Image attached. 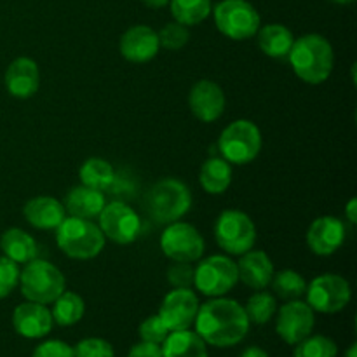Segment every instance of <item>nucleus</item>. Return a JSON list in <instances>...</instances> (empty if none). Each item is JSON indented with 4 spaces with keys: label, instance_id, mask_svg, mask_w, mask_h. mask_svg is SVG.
Masks as SVG:
<instances>
[{
    "label": "nucleus",
    "instance_id": "dca6fc26",
    "mask_svg": "<svg viewBox=\"0 0 357 357\" xmlns=\"http://www.w3.org/2000/svg\"><path fill=\"white\" fill-rule=\"evenodd\" d=\"M188 105L199 121L215 122L225 110V94L213 80H199L188 94Z\"/></svg>",
    "mask_w": 357,
    "mask_h": 357
},
{
    "label": "nucleus",
    "instance_id": "f8f14e48",
    "mask_svg": "<svg viewBox=\"0 0 357 357\" xmlns=\"http://www.w3.org/2000/svg\"><path fill=\"white\" fill-rule=\"evenodd\" d=\"M100 229L105 237L117 244H129L142 232V220L138 213L124 202L105 204L100 213Z\"/></svg>",
    "mask_w": 357,
    "mask_h": 357
},
{
    "label": "nucleus",
    "instance_id": "c756f323",
    "mask_svg": "<svg viewBox=\"0 0 357 357\" xmlns=\"http://www.w3.org/2000/svg\"><path fill=\"white\" fill-rule=\"evenodd\" d=\"M275 309H278L275 298L271 293L265 291H258L257 295L251 296L248 300L246 307H244L248 319H250V323L255 324H267L274 317Z\"/></svg>",
    "mask_w": 357,
    "mask_h": 357
},
{
    "label": "nucleus",
    "instance_id": "2f4dec72",
    "mask_svg": "<svg viewBox=\"0 0 357 357\" xmlns=\"http://www.w3.org/2000/svg\"><path fill=\"white\" fill-rule=\"evenodd\" d=\"M272 286L274 291L284 300H295L307 291V282L298 272L295 271H282L272 278Z\"/></svg>",
    "mask_w": 357,
    "mask_h": 357
},
{
    "label": "nucleus",
    "instance_id": "a211bd4d",
    "mask_svg": "<svg viewBox=\"0 0 357 357\" xmlns=\"http://www.w3.org/2000/svg\"><path fill=\"white\" fill-rule=\"evenodd\" d=\"M121 54L131 63H146L153 59L159 52V37L157 31H153L145 24H136L131 26L121 37Z\"/></svg>",
    "mask_w": 357,
    "mask_h": 357
},
{
    "label": "nucleus",
    "instance_id": "37998d69",
    "mask_svg": "<svg viewBox=\"0 0 357 357\" xmlns=\"http://www.w3.org/2000/svg\"><path fill=\"white\" fill-rule=\"evenodd\" d=\"M345 357H357V345L352 344L351 347L347 349V352H345Z\"/></svg>",
    "mask_w": 357,
    "mask_h": 357
},
{
    "label": "nucleus",
    "instance_id": "4be33fe9",
    "mask_svg": "<svg viewBox=\"0 0 357 357\" xmlns=\"http://www.w3.org/2000/svg\"><path fill=\"white\" fill-rule=\"evenodd\" d=\"M105 204L107 202H105L103 192L80 185V187H73L66 194L63 206H65V211H68L75 218L93 220L94 216H100Z\"/></svg>",
    "mask_w": 357,
    "mask_h": 357
},
{
    "label": "nucleus",
    "instance_id": "f03ea898",
    "mask_svg": "<svg viewBox=\"0 0 357 357\" xmlns=\"http://www.w3.org/2000/svg\"><path fill=\"white\" fill-rule=\"evenodd\" d=\"M288 58L296 75L307 84H323L333 72V47L323 35L309 33L300 37L293 42Z\"/></svg>",
    "mask_w": 357,
    "mask_h": 357
},
{
    "label": "nucleus",
    "instance_id": "7c9ffc66",
    "mask_svg": "<svg viewBox=\"0 0 357 357\" xmlns=\"http://www.w3.org/2000/svg\"><path fill=\"white\" fill-rule=\"evenodd\" d=\"M338 347L331 338L323 335H309L296 344L293 357H337Z\"/></svg>",
    "mask_w": 357,
    "mask_h": 357
},
{
    "label": "nucleus",
    "instance_id": "bb28decb",
    "mask_svg": "<svg viewBox=\"0 0 357 357\" xmlns=\"http://www.w3.org/2000/svg\"><path fill=\"white\" fill-rule=\"evenodd\" d=\"M79 176L82 185L91 188H96V190H107L112 187V183L115 181V173L114 167L110 166V162L100 159V157H91L86 162L80 166Z\"/></svg>",
    "mask_w": 357,
    "mask_h": 357
},
{
    "label": "nucleus",
    "instance_id": "0eeeda50",
    "mask_svg": "<svg viewBox=\"0 0 357 357\" xmlns=\"http://www.w3.org/2000/svg\"><path fill=\"white\" fill-rule=\"evenodd\" d=\"M218 149L223 159L232 164H248L258 157L261 150V132L257 124L246 119L232 122L223 129Z\"/></svg>",
    "mask_w": 357,
    "mask_h": 357
},
{
    "label": "nucleus",
    "instance_id": "aec40b11",
    "mask_svg": "<svg viewBox=\"0 0 357 357\" xmlns=\"http://www.w3.org/2000/svg\"><path fill=\"white\" fill-rule=\"evenodd\" d=\"M239 279L253 289H265L274 278V265L265 251H248L237 264Z\"/></svg>",
    "mask_w": 357,
    "mask_h": 357
},
{
    "label": "nucleus",
    "instance_id": "423d86ee",
    "mask_svg": "<svg viewBox=\"0 0 357 357\" xmlns=\"http://www.w3.org/2000/svg\"><path fill=\"white\" fill-rule=\"evenodd\" d=\"M211 10L216 28L232 40H246L260 30V14L248 0H222Z\"/></svg>",
    "mask_w": 357,
    "mask_h": 357
},
{
    "label": "nucleus",
    "instance_id": "a19ab883",
    "mask_svg": "<svg viewBox=\"0 0 357 357\" xmlns=\"http://www.w3.org/2000/svg\"><path fill=\"white\" fill-rule=\"evenodd\" d=\"M241 357H268V354L260 347H250L241 354Z\"/></svg>",
    "mask_w": 357,
    "mask_h": 357
},
{
    "label": "nucleus",
    "instance_id": "f257e3e1",
    "mask_svg": "<svg viewBox=\"0 0 357 357\" xmlns=\"http://www.w3.org/2000/svg\"><path fill=\"white\" fill-rule=\"evenodd\" d=\"M195 333L213 347H232L241 344L250 331L246 310L236 300L215 298L199 307Z\"/></svg>",
    "mask_w": 357,
    "mask_h": 357
},
{
    "label": "nucleus",
    "instance_id": "7ed1b4c3",
    "mask_svg": "<svg viewBox=\"0 0 357 357\" xmlns=\"http://www.w3.org/2000/svg\"><path fill=\"white\" fill-rule=\"evenodd\" d=\"M56 243L66 257L91 260L103 251L105 236L100 227L89 220L70 216L56 229Z\"/></svg>",
    "mask_w": 357,
    "mask_h": 357
},
{
    "label": "nucleus",
    "instance_id": "2eb2a0df",
    "mask_svg": "<svg viewBox=\"0 0 357 357\" xmlns=\"http://www.w3.org/2000/svg\"><path fill=\"white\" fill-rule=\"evenodd\" d=\"M345 225L335 216H321L312 222L307 232V244L310 251L319 257H330L342 248L345 241Z\"/></svg>",
    "mask_w": 357,
    "mask_h": 357
},
{
    "label": "nucleus",
    "instance_id": "ea45409f",
    "mask_svg": "<svg viewBox=\"0 0 357 357\" xmlns=\"http://www.w3.org/2000/svg\"><path fill=\"white\" fill-rule=\"evenodd\" d=\"M345 216H347V220L351 223H356L357 222V199H351L347 204V208H345Z\"/></svg>",
    "mask_w": 357,
    "mask_h": 357
},
{
    "label": "nucleus",
    "instance_id": "72a5a7b5",
    "mask_svg": "<svg viewBox=\"0 0 357 357\" xmlns=\"http://www.w3.org/2000/svg\"><path fill=\"white\" fill-rule=\"evenodd\" d=\"M75 357H115L114 347L103 338H84L73 347Z\"/></svg>",
    "mask_w": 357,
    "mask_h": 357
},
{
    "label": "nucleus",
    "instance_id": "c9c22d12",
    "mask_svg": "<svg viewBox=\"0 0 357 357\" xmlns=\"http://www.w3.org/2000/svg\"><path fill=\"white\" fill-rule=\"evenodd\" d=\"M20 267L7 257H0V300L9 296L20 284Z\"/></svg>",
    "mask_w": 357,
    "mask_h": 357
},
{
    "label": "nucleus",
    "instance_id": "cd10ccee",
    "mask_svg": "<svg viewBox=\"0 0 357 357\" xmlns=\"http://www.w3.org/2000/svg\"><path fill=\"white\" fill-rule=\"evenodd\" d=\"M52 303H54L51 310L52 321L59 326H73L82 319L86 310L82 296L73 291H63Z\"/></svg>",
    "mask_w": 357,
    "mask_h": 357
},
{
    "label": "nucleus",
    "instance_id": "79ce46f5",
    "mask_svg": "<svg viewBox=\"0 0 357 357\" xmlns=\"http://www.w3.org/2000/svg\"><path fill=\"white\" fill-rule=\"evenodd\" d=\"M143 3L149 7H152V9H160V7H164L169 3V0H143Z\"/></svg>",
    "mask_w": 357,
    "mask_h": 357
},
{
    "label": "nucleus",
    "instance_id": "4468645a",
    "mask_svg": "<svg viewBox=\"0 0 357 357\" xmlns=\"http://www.w3.org/2000/svg\"><path fill=\"white\" fill-rule=\"evenodd\" d=\"M199 300L190 288H174L160 303L159 317L169 331L188 330L199 310Z\"/></svg>",
    "mask_w": 357,
    "mask_h": 357
},
{
    "label": "nucleus",
    "instance_id": "58836bf2",
    "mask_svg": "<svg viewBox=\"0 0 357 357\" xmlns=\"http://www.w3.org/2000/svg\"><path fill=\"white\" fill-rule=\"evenodd\" d=\"M128 357H162V345L142 340V344H136L129 351Z\"/></svg>",
    "mask_w": 357,
    "mask_h": 357
},
{
    "label": "nucleus",
    "instance_id": "9d476101",
    "mask_svg": "<svg viewBox=\"0 0 357 357\" xmlns=\"http://www.w3.org/2000/svg\"><path fill=\"white\" fill-rule=\"evenodd\" d=\"M307 303L323 314L340 312L351 302V286L342 275L323 274L307 286Z\"/></svg>",
    "mask_w": 357,
    "mask_h": 357
},
{
    "label": "nucleus",
    "instance_id": "c03bdc74",
    "mask_svg": "<svg viewBox=\"0 0 357 357\" xmlns=\"http://www.w3.org/2000/svg\"><path fill=\"white\" fill-rule=\"evenodd\" d=\"M333 2H337V3H351V2H354V0H333Z\"/></svg>",
    "mask_w": 357,
    "mask_h": 357
},
{
    "label": "nucleus",
    "instance_id": "6e6552de",
    "mask_svg": "<svg viewBox=\"0 0 357 357\" xmlns=\"http://www.w3.org/2000/svg\"><path fill=\"white\" fill-rule=\"evenodd\" d=\"M215 237L218 246L229 255H244L257 243V229L246 213L229 209L218 216L215 223Z\"/></svg>",
    "mask_w": 357,
    "mask_h": 357
},
{
    "label": "nucleus",
    "instance_id": "39448f33",
    "mask_svg": "<svg viewBox=\"0 0 357 357\" xmlns=\"http://www.w3.org/2000/svg\"><path fill=\"white\" fill-rule=\"evenodd\" d=\"M21 295L28 302L47 305L52 303L66 288L65 275L58 267L45 260H31L24 264L23 272H20Z\"/></svg>",
    "mask_w": 357,
    "mask_h": 357
},
{
    "label": "nucleus",
    "instance_id": "412c9836",
    "mask_svg": "<svg viewBox=\"0 0 357 357\" xmlns=\"http://www.w3.org/2000/svg\"><path fill=\"white\" fill-rule=\"evenodd\" d=\"M65 206L54 197H35L28 201L23 208V215L31 227L40 230L58 229L65 216Z\"/></svg>",
    "mask_w": 357,
    "mask_h": 357
},
{
    "label": "nucleus",
    "instance_id": "f704fd0d",
    "mask_svg": "<svg viewBox=\"0 0 357 357\" xmlns=\"http://www.w3.org/2000/svg\"><path fill=\"white\" fill-rule=\"evenodd\" d=\"M169 333L171 331L167 330V326L164 324V321L160 319L159 314H157V316L146 317L142 323V326H139V337H142L143 342H150V344L162 345Z\"/></svg>",
    "mask_w": 357,
    "mask_h": 357
},
{
    "label": "nucleus",
    "instance_id": "6ab92c4d",
    "mask_svg": "<svg viewBox=\"0 0 357 357\" xmlns=\"http://www.w3.org/2000/svg\"><path fill=\"white\" fill-rule=\"evenodd\" d=\"M6 87L9 94L20 100L31 98L40 86V72L33 59L17 58L7 66L6 70Z\"/></svg>",
    "mask_w": 357,
    "mask_h": 357
},
{
    "label": "nucleus",
    "instance_id": "9b49d317",
    "mask_svg": "<svg viewBox=\"0 0 357 357\" xmlns=\"http://www.w3.org/2000/svg\"><path fill=\"white\" fill-rule=\"evenodd\" d=\"M160 250L173 261H197L204 255V239L195 227L188 223H169L160 237Z\"/></svg>",
    "mask_w": 357,
    "mask_h": 357
},
{
    "label": "nucleus",
    "instance_id": "c85d7f7f",
    "mask_svg": "<svg viewBox=\"0 0 357 357\" xmlns=\"http://www.w3.org/2000/svg\"><path fill=\"white\" fill-rule=\"evenodd\" d=\"M169 6L174 21L185 26L202 23L213 9L211 0H169Z\"/></svg>",
    "mask_w": 357,
    "mask_h": 357
},
{
    "label": "nucleus",
    "instance_id": "a878e982",
    "mask_svg": "<svg viewBox=\"0 0 357 357\" xmlns=\"http://www.w3.org/2000/svg\"><path fill=\"white\" fill-rule=\"evenodd\" d=\"M199 181H201V187L208 194H223L230 187V183H232V167H230V162H227L225 159H218V157H211V159H208L202 164L201 173H199Z\"/></svg>",
    "mask_w": 357,
    "mask_h": 357
},
{
    "label": "nucleus",
    "instance_id": "393cba45",
    "mask_svg": "<svg viewBox=\"0 0 357 357\" xmlns=\"http://www.w3.org/2000/svg\"><path fill=\"white\" fill-rule=\"evenodd\" d=\"M0 250L3 257L20 264H28L37 257V243L30 234L21 229H9L2 234Z\"/></svg>",
    "mask_w": 357,
    "mask_h": 357
},
{
    "label": "nucleus",
    "instance_id": "4c0bfd02",
    "mask_svg": "<svg viewBox=\"0 0 357 357\" xmlns=\"http://www.w3.org/2000/svg\"><path fill=\"white\" fill-rule=\"evenodd\" d=\"M31 357H75L73 347L61 340H47L38 345Z\"/></svg>",
    "mask_w": 357,
    "mask_h": 357
},
{
    "label": "nucleus",
    "instance_id": "1a4fd4ad",
    "mask_svg": "<svg viewBox=\"0 0 357 357\" xmlns=\"http://www.w3.org/2000/svg\"><path fill=\"white\" fill-rule=\"evenodd\" d=\"M239 281L237 264L229 257H209L194 268V284L202 295L223 296Z\"/></svg>",
    "mask_w": 357,
    "mask_h": 357
},
{
    "label": "nucleus",
    "instance_id": "5701e85b",
    "mask_svg": "<svg viewBox=\"0 0 357 357\" xmlns=\"http://www.w3.org/2000/svg\"><path fill=\"white\" fill-rule=\"evenodd\" d=\"M258 35V47L261 49L264 54H267L268 58H288L289 51L293 47V37L291 30L284 26V24H265L264 28L257 31Z\"/></svg>",
    "mask_w": 357,
    "mask_h": 357
},
{
    "label": "nucleus",
    "instance_id": "f3484780",
    "mask_svg": "<svg viewBox=\"0 0 357 357\" xmlns=\"http://www.w3.org/2000/svg\"><path fill=\"white\" fill-rule=\"evenodd\" d=\"M51 310L42 303L26 302L14 309L13 326L17 335L24 338H42L52 330Z\"/></svg>",
    "mask_w": 357,
    "mask_h": 357
},
{
    "label": "nucleus",
    "instance_id": "e433bc0d",
    "mask_svg": "<svg viewBox=\"0 0 357 357\" xmlns=\"http://www.w3.org/2000/svg\"><path fill=\"white\" fill-rule=\"evenodd\" d=\"M167 279L173 288H190L194 284V267L188 261H174L167 271Z\"/></svg>",
    "mask_w": 357,
    "mask_h": 357
},
{
    "label": "nucleus",
    "instance_id": "473e14b6",
    "mask_svg": "<svg viewBox=\"0 0 357 357\" xmlns=\"http://www.w3.org/2000/svg\"><path fill=\"white\" fill-rule=\"evenodd\" d=\"M157 37H159V44L162 47L169 49V51H176V49H181L187 44L190 33H188V28L185 24L173 21V23H167L166 26H162Z\"/></svg>",
    "mask_w": 357,
    "mask_h": 357
},
{
    "label": "nucleus",
    "instance_id": "b1692460",
    "mask_svg": "<svg viewBox=\"0 0 357 357\" xmlns=\"http://www.w3.org/2000/svg\"><path fill=\"white\" fill-rule=\"evenodd\" d=\"M206 345L195 331H171L162 344V357H208Z\"/></svg>",
    "mask_w": 357,
    "mask_h": 357
},
{
    "label": "nucleus",
    "instance_id": "ddd939ff",
    "mask_svg": "<svg viewBox=\"0 0 357 357\" xmlns=\"http://www.w3.org/2000/svg\"><path fill=\"white\" fill-rule=\"evenodd\" d=\"M314 324H316V317L309 303L291 300L279 310L275 331L286 344L296 345L303 338L312 335Z\"/></svg>",
    "mask_w": 357,
    "mask_h": 357
},
{
    "label": "nucleus",
    "instance_id": "20e7f679",
    "mask_svg": "<svg viewBox=\"0 0 357 357\" xmlns=\"http://www.w3.org/2000/svg\"><path fill=\"white\" fill-rule=\"evenodd\" d=\"M192 208V194L176 178L160 180L146 194V209L157 223L169 225L183 218Z\"/></svg>",
    "mask_w": 357,
    "mask_h": 357
}]
</instances>
